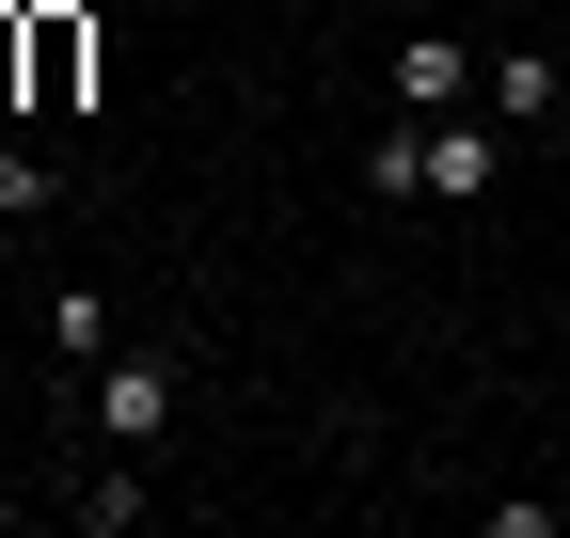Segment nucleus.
<instances>
[{
	"label": "nucleus",
	"instance_id": "6e6552de",
	"mask_svg": "<svg viewBox=\"0 0 570 538\" xmlns=\"http://www.w3.org/2000/svg\"><path fill=\"white\" fill-rule=\"evenodd\" d=\"M32 96V0H0V111Z\"/></svg>",
	"mask_w": 570,
	"mask_h": 538
},
{
	"label": "nucleus",
	"instance_id": "0eeeda50",
	"mask_svg": "<svg viewBox=\"0 0 570 538\" xmlns=\"http://www.w3.org/2000/svg\"><path fill=\"white\" fill-rule=\"evenodd\" d=\"M48 207H63V175H48L32 143H0V222H48Z\"/></svg>",
	"mask_w": 570,
	"mask_h": 538
},
{
	"label": "nucleus",
	"instance_id": "39448f33",
	"mask_svg": "<svg viewBox=\"0 0 570 538\" xmlns=\"http://www.w3.org/2000/svg\"><path fill=\"white\" fill-rule=\"evenodd\" d=\"M491 111L539 127V111H554V48H508V63H491Z\"/></svg>",
	"mask_w": 570,
	"mask_h": 538
},
{
	"label": "nucleus",
	"instance_id": "7ed1b4c3",
	"mask_svg": "<svg viewBox=\"0 0 570 538\" xmlns=\"http://www.w3.org/2000/svg\"><path fill=\"white\" fill-rule=\"evenodd\" d=\"M491 175H508V127H428V190L444 207H491Z\"/></svg>",
	"mask_w": 570,
	"mask_h": 538
},
{
	"label": "nucleus",
	"instance_id": "423d86ee",
	"mask_svg": "<svg viewBox=\"0 0 570 538\" xmlns=\"http://www.w3.org/2000/svg\"><path fill=\"white\" fill-rule=\"evenodd\" d=\"M365 190H381V207H412V190H428V127H381V143H365Z\"/></svg>",
	"mask_w": 570,
	"mask_h": 538
},
{
	"label": "nucleus",
	"instance_id": "f03ea898",
	"mask_svg": "<svg viewBox=\"0 0 570 538\" xmlns=\"http://www.w3.org/2000/svg\"><path fill=\"white\" fill-rule=\"evenodd\" d=\"M80 380H96V428H111V444H159V428H175V365H111V349H96Z\"/></svg>",
	"mask_w": 570,
	"mask_h": 538
},
{
	"label": "nucleus",
	"instance_id": "20e7f679",
	"mask_svg": "<svg viewBox=\"0 0 570 538\" xmlns=\"http://www.w3.org/2000/svg\"><path fill=\"white\" fill-rule=\"evenodd\" d=\"M460 96H475L460 32H412V48H396V111H460Z\"/></svg>",
	"mask_w": 570,
	"mask_h": 538
},
{
	"label": "nucleus",
	"instance_id": "f257e3e1",
	"mask_svg": "<svg viewBox=\"0 0 570 538\" xmlns=\"http://www.w3.org/2000/svg\"><path fill=\"white\" fill-rule=\"evenodd\" d=\"M96 96V17H80V0H32V96L17 111H80Z\"/></svg>",
	"mask_w": 570,
	"mask_h": 538
}]
</instances>
